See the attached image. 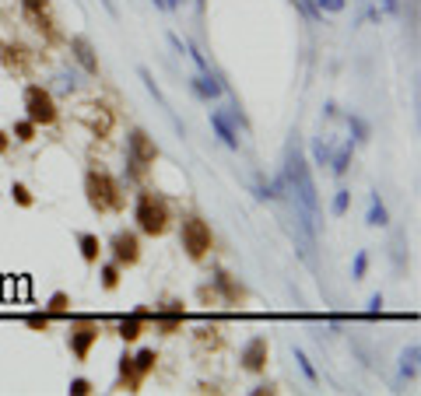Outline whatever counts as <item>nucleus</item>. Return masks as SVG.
<instances>
[{
	"label": "nucleus",
	"mask_w": 421,
	"mask_h": 396,
	"mask_svg": "<svg viewBox=\"0 0 421 396\" xmlns=\"http://www.w3.org/2000/svg\"><path fill=\"white\" fill-rule=\"evenodd\" d=\"M281 186L291 200V210L306 221L309 232H320V197H316V182L309 172V162L302 155L298 134H291L288 151H285V172H281Z\"/></svg>",
	"instance_id": "nucleus-1"
},
{
	"label": "nucleus",
	"mask_w": 421,
	"mask_h": 396,
	"mask_svg": "<svg viewBox=\"0 0 421 396\" xmlns=\"http://www.w3.org/2000/svg\"><path fill=\"white\" fill-rule=\"evenodd\" d=\"M134 221H137V228L147 232V235H162V232H165V221H169V210H165V203H162L155 193H137Z\"/></svg>",
	"instance_id": "nucleus-2"
},
{
	"label": "nucleus",
	"mask_w": 421,
	"mask_h": 396,
	"mask_svg": "<svg viewBox=\"0 0 421 396\" xmlns=\"http://www.w3.org/2000/svg\"><path fill=\"white\" fill-rule=\"evenodd\" d=\"M25 112H28V119H32L36 127L53 123V119H56L53 95H49L46 88H39V84H28V88H25Z\"/></svg>",
	"instance_id": "nucleus-3"
},
{
	"label": "nucleus",
	"mask_w": 421,
	"mask_h": 396,
	"mask_svg": "<svg viewBox=\"0 0 421 396\" xmlns=\"http://www.w3.org/2000/svg\"><path fill=\"white\" fill-rule=\"evenodd\" d=\"M155 158H158L155 140L147 137L144 130H134V134L127 137V162H130V172H134V175H137V172H144Z\"/></svg>",
	"instance_id": "nucleus-4"
},
{
	"label": "nucleus",
	"mask_w": 421,
	"mask_h": 396,
	"mask_svg": "<svg viewBox=\"0 0 421 396\" xmlns=\"http://www.w3.org/2000/svg\"><path fill=\"white\" fill-rule=\"evenodd\" d=\"M88 200H92V207L99 210H109V207H119V190H116V182L112 175L106 172H88Z\"/></svg>",
	"instance_id": "nucleus-5"
},
{
	"label": "nucleus",
	"mask_w": 421,
	"mask_h": 396,
	"mask_svg": "<svg viewBox=\"0 0 421 396\" xmlns=\"http://www.w3.org/2000/svg\"><path fill=\"white\" fill-rule=\"evenodd\" d=\"M183 249L193 256V260H200V256H207V249H210V228L200 221V218H187L183 221Z\"/></svg>",
	"instance_id": "nucleus-6"
},
{
	"label": "nucleus",
	"mask_w": 421,
	"mask_h": 396,
	"mask_svg": "<svg viewBox=\"0 0 421 396\" xmlns=\"http://www.w3.org/2000/svg\"><path fill=\"white\" fill-rule=\"evenodd\" d=\"M137 74H141V81H144V88H147V95H152V99H155V102L162 106V112L169 116V123L176 127V134H179V137H187V127H183V123H179V116H176V109H172V102L165 99V91H162V88L155 84V77H152V71H147V67H137Z\"/></svg>",
	"instance_id": "nucleus-7"
},
{
	"label": "nucleus",
	"mask_w": 421,
	"mask_h": 396,
	"mask_svg": "<svg viewBox=\"0 0 421 396\" xmlns=\"http://www.w3.org/2000/svg\"><path fill=\"white\" fill-rule=\"evenodd\" d=\"M95 341H99V326H92V323H77V326H71V351H74L77 361L88 358V351H92Z\"/></svg>",
	"instance_id": "nucleus-8"
},
{
	"label": "nucleus",
	"mask_w": 421,
	"mask_h": 396,
	"mask_svg": "<svg viewBox=\"0 0 421 396\" xmlns=\"http://www.w3.org/2000/svg\"><path fill=\"white\" fill-rule=\"evenodd\" d=\"M190 91H193L197 99H204V102H215L225 88H221V81L210 74V71H200L197 77H190Z\"/></svg>",
	"instance_id": "nucleus-9"
},
{
	"label": "nucleus",
	"mask_w": 421,
	"mask_h": 396,
	"mask_svg": "<svg viewBox=\"0 0 421 396\" xmlns=\"http://www.w3.org/2000/svg\"><path fill=\"white\" fill-rule=\"evenodd\" d=\"M112 256H116V263H134L137 260V238L130 232L112 235Z\"/></svg>",
	"instance_id": "nucleus-10"
},
{
	"label": "nucleus",
	"mask_w": 421,
	"mask_h": 396,
	"mask_svg": "<svg viewBox=\"0 0 421 396\" xmlns=\"http://www.w3.org/2000/svg\"><path fill=\"white\" fill-rule=\"evenodd\" d=\"M210 127H215V134L221 137V144H225V147L239 151V130L232 127V119H228L225 112H210Z\"/></svg>",
	"instance_id": "nucleus-11"
},
{
	"label": "nucleus",
	"mask_w": 421,
	"mask_h": 396,
	"mask_svg": "<svg viewBox=\"0 0 421 396\" xmlns=\"http://www.w3.org/2000/svg\"><path fill=\"white\" fill-rule=\"evenodd\" d=\"M243 364L250 372H260L263 364H267V337H253L243 351Z\"/></svg>",
	"instance_id": "nucleus-12"
},
{
	"label": "nucleus",
	"mask_w": 421,
	"mask_h": 396,
	"mask_svg": "<svg viewBox=\"0 0 421 396\" xmlns=\"http://www.w3.org/2000/svg\"><path fill=\"white\" fill-rule=\"evenodd\" d=\"M71 49H74V56H77V64L88 71V74H95L99 71V60H95V49H92V42H88L84 36H74L71 39Z\"/></svg>",
	"instance_id": "nucleus-13"
},
{
	"label": "nucleus",
	"mask_w": 421,
	"mask_h": 396,
	"mask_svg": "<svg viewBox=\"0 0 421 396\" xmlns=\"http://www.w3.org/2000/svg\"><path fill=\"white\" fill-rule=\"evenodd\" d=\"M365 225H372V228H386V225H389L386 203L379 200V193H369V214H365Z\"/></svg>",
	"instance_id": "nucleus-14"
},
{
	"label": "nucleus",
	"mask_w": 421,
	"mask_h": 396,
	"mask_svg": "<svg viewBox=\"0 0 421 396\" xmlns=\"http://www.w3.org/2000/svg\"><path fill=\"white\" fill-rule=\"evenodd\" d=\"M77 246H81V256H84V263H95L99 260V235H92V232H81L77 235Z\"/></svg>",
	"instance_id": "nucleus-15"
},
{
	"label": "nucleus",
	"mask_w": 421,
	"mask_h": 396,
	"mask_svg": "<svg viewBox=\"0 0 421 396\" xmlns=\"http://www.w3.org/2000/svg\"><path fill=\"white\" fill-rule=\"evenodd\" d=\"M418 358H421V347H418V344H411V347L400 354V375H404V379H414V375H418Z\"/></svg>",
	"instance_id": "nucleus-16"
},
{
	"label": "nucleus",
	"mask_w": 421,
	"mask_h": 396,
	"mask_svg": "<svg viewBox=\"0 0 421 396\" xmlns=\"http://www.w3.org/2000/svg\"><path fill=\"white\" fill-rule=\"evenodd\" d=\"M21 8H25V14L32 18V21H39L36 28H46V25H49V18H46V0H21Z\"/></svg>",
	"instance_id": "nucleus-17"
},
{
	"label": "nucleus",
	"mask_w": 421,
	"mask_h": 396,
	"mask_svg": "<svg viewBox=\"0 0 421 396\" xmlns=\"http://www.w3.org/2000/svg\"><path fill=\"white\" fill-rule=\"evenodd\" d=\"M141 323H144V312H134L130 319H123V323H119V337H123V341H137L141 337Z\"/></svg>",
	"instance_id": "nucleus-18"
},
{
	"label": "nucleus",
	"mask_w": 421,
	"mask_h": 396,
	"mask_svg": "<svg viewBox=\"0 0 421 396\" xmlns=\"http://www.w3.org/2000/svg\"><path fill=\"white\" fill-rule=\"evenodd\" d=\"M326 165L334 169V175H344V172H348V165H351V144H344V147H341V151H337V155L330 158Z\"/></svg>",
	"instance_id": "nucleus-19"
},
{
	"label": "nucleus",
	"mask_w": 421,
	"mask_h": 396,
	"mask_svg": "<svg viewBox=\"0 0 421 396\" xmlns=\"http://www.w3.org/2000/svg\"><path fill=\"white\" fill-rule=\"evenodd\" d=\"M365 273H369V253H365V249H358V253H354V263H351V277H354V281H362Z\"/></svg>",
	"instance_id": "nucleus-20"
},
{
	"label": "nucleus",
	"mask_w": 421,
	"mask_h": 396,
	"mask_svg": "<svg viewBox=\"0 0 421 396\" xmlns=\"http://www.w3.org/2000/svg\"><path fill=\"white\" fill-rule=\"evenodd\" d=\"M295 361H298V369H302V375H306L309 382H320V375H316V369H313V361L306 358V351L295 347Z\"/></svg>",
	"instance_id": "nucleus-21"
},
{
	"label": "nucleus",
	"mask_w": 421,
	"mask_h": 396,
	"mask_svg": "<svg viewBox=\"0 0 421 396\" xmlns=\"http://www.w3.org/2000/svg\"><path fill=\"white\" fill-rule=\"evenodd\" d=\"M348 203H351V193L348 190H337V197H334V203H330V210L341 218V214H348Z\"/></svg>",
	"instance_id": "nucleus-22"
},
{
	"label": "nucleus",
	"mask_w": 421,
	"mask_h": 396,
	"mask_svg": "<svg viewBox=\"0 0 421 396\" xmlns=\"http://www.w3.org/2000/svg\"><path fill=\"white\" fill-rule=\"evenodd\" d=\"M116 281H119V270H116V263H106V267H102V284L112 291V288H116Z\"/></svg>",
	"instance_id": "nucleus-23"
},
{
	"label": "nucleus",
	"mask_w": 421,
	"mask_h": 396,
	"mask_svg": "<svg viewBox=\"0 0 421 396\" xmlns=\"http://www.w3.org/2000/svg\"><path fill=\"white\" fill-rule=\"evenodd\" d=\"M14 134H18V140H32L36 123H32V119H25V123H18V127H14Z\"/></svg>",
	"instance_id": "nucleus-24"
},
{
	"label": "nucleus",
	"mask_w": 421,
	"mask_h": 396,
	"mask_svg": "<svg viewBox=\"0 0 421 396\" xmlns=\"http://www.w3.org/2000/svg\"><path fill=\"white\" fill-rule=\"evenodd\" d=\"M179 319H183V309H169V312H162V316H158V323H162L165 330H169L172 323H179Z\"/></svg>",
	"instance_id": "nucleus-25"
},
{
	"label": "nucleus",
	"mask_w": 421,
	"mask_h": 396,
	"mask_svg": "<svg viewBox=\"0 0 421 396\" xmlns=\"http://www.w3.org/2000/svg\"><path fill=\"white\" fill-rule=\"evenodd\" d=\"M313 155H316L320 165H326V162H330V147H326L323 140H316V144H313Z\"/></svg>",
	"instance_id": "nucleus-26"
},
{
	"label": "nucleus",
	"mask_w": 421,
	"mask_h": 396,
	"mask_svg": "<svg viewBox=\"0 0 421 396\" xmlns=\"http://www.w3.org/2000/svg\"><path fill=\"white\" fill-rule=\"evenodd\" d=\"M67 393H74V396H84V393H92V382H88V379H74Z\"/></svg>",
	"instance_id": "nucleus-27"
},
{
	"label": "nucleus",
	"mask_w": 421,
	"mask_h": 396,
	"mask_svg": "<svg viewBox=\"0 0 421 396\" xmlns=\"http://www.w3.org/2000/svg\"><path fill=\"white\" fill-rule=\"evenodd\" d=\"M49 309H53V312H64V309H67V295L56 291V295L49 298Z\"/></svg>",
	"instance_id": "nucleus-28"
},
{
	"label": "nucleus",
	"mask_w": 421,
	"mask_h": 396,
	"mask_svg": "<svg viewBox=\"0 0 421 396\" xmlns=\"http://www.w3.org/2000/svg\"><path fill=\"white\" fill-rule=\"evenodd\" d=\"M320 11L337 14V11H344V0H320Z\"/></svg>",
	"instance_id": "nucleus-29"
},
{
	"label": "nucleus",
	"mask_w": 421,
	"mask_h": 396,
	"mask_svg": "<svg viewBox=\"0 0 421 396\" xmlns=\"http://www.w3.org/2000/svg\"><path fill=\"white\" fill-rule=\"evenodd\" d=\"M190 56H193V64H197L200 71H210V64H207V56H204V53H200L197 46H190Z\"/></svg>",
	"instance_id": "nucleus-30"
},
{
	"label": "nucleus",
	"mask_w": 421,
	"mask_h": 396,
	"mask_svg": "<svg viewBox=\"0 0 421 396\" xmlns=\"http://www.w3.org/2000/svg\"><path fill=\"white\" fill-rule=\"evenodd\" d=\"M11 193H14V200H18L21 207H32V197H28V190H25V186H14Z\"/></svg>",
	"instance_id": "nucleus-31"
},
{
	"label": "nucleus",
	"mask_w": 421,
	"mask_h": 396,
	"mask_svg": "<svg viewBox=\"0 0 421 396\" xmlns=\"http://www.w3.org/2000/svg\"><path fill=\"white\" fill-rule=\"evenodd\" d=\"M369 312H372V316H379V312H383V295H379V291L369 298Z\"/></svg>",
	"instance_id": "nucleus-32"
},
{
	"label": "nucleus",
	"mask_w": 421,
	"mask_h": 396,
	"mask_svg": "<svg viewBox=\"0 0 421 396\" xmlns=\"http://www.w3.org/2000/svg\"><path fill=\"white\" fill-rule=\"evenodd\" d=\"M99 4L106 8V14H109V18H119V8L112 4V0H99Z\"/></svg>",
	"instance_id": "nucleus-33"
},
{
	"label": "nucleus",
	"mask_w": 421,
	"mask_h": 396,
	"mask_svg": "<svg viewBox=\"0 0 421 396\" xmlns=\"http://www.w3.org/2000/svg\"><path fill=\"white\" fill-rule=\"evenodd\" d=\"M383 11H389V14H394V11H397V0H383Z\"/></svg>",
	"instance_id": "nucleus-34"
},
{
	"label": "nucleus",
	"mask_w": 421,
	"mask_h": 396,
	"mask_svg": "<svg viewBox=\"0 0 421 396\" xmlns=\"http://www.w3.org/2000/svg\"><path fill=\"white\" fill-rule=\"evenodd\" d=\"M183 0H165V11H172V8H179Z\"/></svg>",
	"instance_id": "nucleus-35"
},
{
	"label": "nucleus",
	"mask_w": 421,
	"mask_h": 396,
	"mask_svg": "<svg viewBox=\"0 0 421 396\" xmlns=\"http://www.w3.org/2000/svg\"><path fill=\"white\" fill-rule=\"evenodd\" d=\"M152 4H155L158 11H165V0H152Z\"/></svg>",
	"instance_id": "nucleus-36"
},
{
	"label": "nucleus",
	"mask_w": 421,
	"mask_h": 396,
	"mask_svg": "<svg viewBox=\"0 0 421 396\" xmlns=\"http://www.w3.org/2000/svg\"><path fill=\"white\" fill-rule=\"evenodd\" d=\"M204 4H207V0H197V8H200V11H204Z\"/></svg>",
	"instance_id": "nucleus-37"
}]
</instances>
